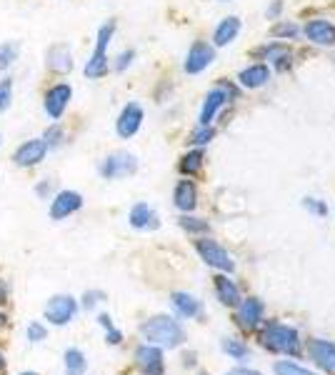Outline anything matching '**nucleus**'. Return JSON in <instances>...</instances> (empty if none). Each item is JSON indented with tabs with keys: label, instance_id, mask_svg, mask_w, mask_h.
Instances as JSON below:
<instances>
[{
	"label": "nucleus",
	"instance_id": "f257e3e1",
	"mask_svg": "<svg viewBox=\"0 0 335 375\" xmlns=\"http://www.w3.org/2000/svg\"><path fill=\"white\" fill-rule=\"evenodd\" d=\"M140 335L150 345H158V348H168V350L186 343V330L171 315H153L150 320H145L140 325Z\"/></svg>",
	"mask_w": 335,
	"mask_h": 375
},
{
	"label": "nucleus",
	"instance_id": "f03ea898",
	"mask_svg": "<svg viewBox=\"0 0 335 375\" xmlns=\"http://www.w3.org/2000/svg\"><path fill=\"white\" fill-rule=\"evenodd\" d=\"M263 348L273 350V353L290 355L298 358L300 355V335L293 325H283V323H268L261 333Z\"/></svg>",
	"mask_w": 335,
	"mask_h": 375
},
{
	"label": "nucleus",
	"instance_id": "7ed1b4c3",
	"mask_svg": "<svg viewBox=\"0 0 335 375\" xmlns=\"http://www.w3.org/2000/svg\"><path fill=\"white\" fill-rule=\"evenodd\" d=\"M113 33H115V21H108L106 26L98 30V43H96V50H93L91 60L86 65V75L91 80L103 78L108 73V45L113 40Z\"/></svg>",
	"mask_w": 335,
	"mask_h": 375
},
{
	"label": "nucleus",
	"instance_id": "20e7f679",
	"mask_svg": "<svg viewBox=\"0 0 335 375\" xmlns=\"http://www.w3.org/2000/svg\"><path fill=\"white\" fill-rule=\"evenodd\" d=\"M138 170V160H135L133 153L128 150H118V153H110L106 160L101 163V175L108 180H120L128 178Z\"/></svg>",
	"mask_w": 335,
	"mask_h": 375
},
{
	"label": "nucleus",
	"instance_id": "39448f33",
	"mask_svg": "<svg viewBox=\"0 0 335 375\" xmlns=\"http://www.w3.org/2000/svg\"><path fill=\"white\" fill-rule=\"evenodd\" d=\"M195 250L203 258V263L210 265V268H218V270H223V273H233L235 270V263L228 255V250L220 248L215 240H208V238L195 240Z\"/></svg>",
	"mask_w": 335,
	"mask_h": 375
},
{
	"label": "nucleus",
	"instance_id": "423d86ee",
	"mask_svg": "<svg viewBox=\"0 0 335 375\" xmlns=\"http://www.w3.org/2000/svg\"><path fill=\"white\" fill-rule=\"evenodd\" d=\"M78 313V301L73 296H53L45 306V320L50 325H68Z\"/></svg>",
	"mask_w": 335,
	"mask_h": 375
},
{
	"label": "nucleus",
	"instance_id": "0eeeda50",
	"mask_svg": "<svg viewBox=\"0 0 335 375\" xmlns=\"http://www.w3.org/2000/svg\"><path fill=\"white\" fill-rule=\"evenodd\" d=\"M135 365L143 375H163L165 373V360H163V348L158 345H138L135 350Z\"/></svg>",
	"mask_w": 335,
	"mask_h": 375
},
{
	"label": "nucleus",
	"instance_id": "6e6552de",
	"mask_svg": "<svg viewBox=\"0 0 335 375\" xmlns=\"http://www.w3.org/2000/svg\"><path fill=\"white\" fill-rule=\"evenodd\" d=\"M48 150L50 148L43 138H33V140H25L21 148H16V153H13V163H16L18 168H33V165H38L45 158Z\"/></svg>",
	"mask_w": 335,
	"mask_h": 375
},
{
	"label": "nucleus",
	"instance_id": "1a4fd4ad",
	"mask_svg": "<svg viewBox=\"0 0 335 375\" xmlns=\"http://www.w3.org/2000/svg\"><path fill=\"white\" fill-rule=\"evenodd\" d=\"M70 98H73V90H70V85L68 83H55L53 88L45 93V101H43L45 113H48L53 121H60V118H63V113L68 111Z\"/></svg>",
	"mask_w": 335,
	"mask_h": 375
},
{
	"label": "nucleus",
	"instance_id": "9d476101",
	"mask_svg": "<svg viewBox=\"0 0 335 375\" xmlns=\"http://www.w3.org/2000/svg\"><path fill=\"white\" fill-rule=\"evenodd\" d=\"M308 353L323 373L335 375V343L323 338H313L308 340Z\"/></svg>",
	"mask_w": 335,
	"mask_h": 375
},
{
	"label": "nucleus",
	"instance_id": "9b49d317",
	"mask_svg": "<svg viewBox=\"0 0 335 375\" xmlns=\"http://www.w3.org/2000/svg\"><path fill=\"white\" fill-rule=\"evenodd\" d=\"M83 208V196L75 191H60L58 196L53 198L50 203V218L53 220H65L70 218L73 213H78Z\"/></svg>",
	"mask_w": 335,
	"mask_h": 375
},
{
	"label": "nucleus",
	"instance_id": "f8f14e48",
	"mask_svg": "<svg viewBox=\"0 0 335 375\" xmlns=\"http://www.w3.org/2000/svg\"><path fill=\"white\" fill-rule=\"evenodd\" d=\"M215 60V50L213 45H208V43L198 40L193 43V48L188 50V58H186V73L188 75H198L208 68V65Z\"/></svg>",
	"mask_w": 335,
	"mask_h": 375
},
{
	"label": "nucleus",
	"instance_id": "ddd939ff",
	"mask_svg": "<svg viewBox=\"0 0 335 375\" xmlns=\"http://www.w3.org/2000/svg\"><path fill=\"white\" fill-rule=\"evenodd\" d=\"M140 125H143V108L138 103H128L120 111V116H118V123H115L118 135L128 140V138H133L140 130Z\"/></svg>",
	"mask_w": 335,
	"mask_h": 375
},
{
	"label": "nucleus",
	"instance_id": "4468645a",
	"mask_svg": "<svg viewBox=\"0 0 335 375\" xmlns=\"http://www.w3.org/2000/svg\"><path fill=\"white\" fill-rule=\"evenodd\" d=\"M235 308H238V315L235 318H238V323L245 330H253L263 320V313H266V308H263V303L258 298H245Z\"/></svg>",
	"mask_w": 335,
	"mask_h": 375
},
{
	"label": "nucleus",
	"instance_id": "2eb2a0df",
	"mask_svg": "<svg viewBox=\"0 0 335 375\" xmlns=\"http://www.w3.org/2000/svg\"><path fill=\"white\" fill-rule=\"evenodd\" d=\"M45 60H48V68L53 70V73L65 75L73 70V55H70V48L65 45V43L53 45V48L48 50V55H45Z\"/></svg>",
	"mask_w": 335,
	"mask_h": 375
},
{
	"label": "nucleus",
	"instance_id": "dca6fc26",
	"mask_svg": "<svg viewBox=\"0 0 335 375\" xmlns=\"http://www.w3.org/2000/svg\"><path fill=\"white\" fill-rule=\"evenodd\" d=\"M173 201H176V208L183 213H191L195 211L198 206V191H195V183L193 180H181L176 185V193H173Z\"/></svg>",
	"mask_w": 335,
	"mask_h": 375
},
{
	"label": "nucleus",
	"instance_id": "f3484780",
	"mask_svg": "<svg viewBox=\"0 0 335 375\" xmlns=\"http://www.w3.org/2000/svg\"><path fill=\"white\" fill-rule=\"evenodd\" d=\"M213 283H215V296H218V301L223 303V306L235 308L240 301H243V298H240L238 286H235L228 275H215Z\"/></svg>",
	"mask_w": 335,
	"mask_h": 375
},
{
	"label": "nucleus",
	"instance_id": "a211bd4d",
	"mask_svg": "<svg viewBox=\"0 0 335 375\" xmlns=\"http://www.w3.org/2000/svg\"><path fill=\"white\" fill-rule=\"evenodd\" d=\"M173 308H176V313L181 318H200L203 315V306L200 301H198L195 296H191V293H173Z\"/></svg>",
	"mask_w": 335,
	"mask_h": 375
},
{
	"label": "nucleus",
	"instance_id": "6ab92c4d",
	"mask_svg": "<svg viewBox=\"0 0 335 375\" xmlns=\"http://www.w3.org/2000/svg\"><path fill=\"white\" fill-rule=\"evenodd\" d=\"M128 220H130V225H133L135 230H145V228H158V216H155V211L148 206V203H135V206L130 208Z\"/></svg>",
	"mask_w": 335,
	"mask_h": 375
},
{
	"label": "nucleus",
	"instance_id": "aec40b11",
	"mask_svg": "<svg viewBox=\"0 0 335 375\" xmlns=\"http://www.w3.org/2000/svg\"><path fill=\"white\" fill-rule=\"evenodd\" d=\"M305 35L318 45H335V26L328 21H310L305 26Z\"/></svg>",
	"mask_w": 335,
	"mask_h": 375
},
{
	"label": "nucleus",
	"instance_id": "412c9836",
	"mask_svg": "<svg viewBox=\"0 0 335 375\" xmlns=\"http://www.w3.org/2000/svg\"><path fill=\"white\" fill-rule=\"evenodd\" d=\"M228 101V93L220 88L210 90L205 98V103H203V111H200V125H210V121L215 118V113H218V108L223 106V103Z\"/></svg>",
	"mask_w": 335,
	"mask_h": 375
},
{
	"label": "nucleus",
	"instance_id": "4be33fe9",
	"mask_svg": "<svg viewBox=\"0 0 335 375\" xmlns=\"http://www.w3.org/2000/svg\"><path fill=\"white\" fill-rule=\"evenodd\" d=\"M268 78H271V70H268V65H250V68L240 70L238 80L243 88H261V85L268 83Z\"/></svg>",
	"mask_w": 335,
	"mask_h": 375
},
{
	"label": "nucleus",
	"instance_id": "5701e85b",
	"mask_svg": "<svg viewBox=\"0 0 335 375\" xmlns=\"http://www.w3.org/2000/svg\"><path fill=\"white\" fill-rule=\"evenodd\" d=\"M238 33H240V21L235 16H230V18H225L223 23H220L218 28H215V35H213V40H215V45H228V43H233L235 38H238Z\"/></svg>",
	"mask_w": 335,
	"mask_h": 375
},
{
	"label": "nucleus",
	"instance_id": "b1692460",
	"mask_svg": "<svg viewBox=\"0 0 335 375\" xmlns=\"http://www.w3.org/2000/svg\"><path fill=\"white\" fill-rule=\"evenodd\" d=\"M63 358H65V368H68L70 375H83V370L88 368L86 355H83V350H78V348H68Z\"/></svg>",
	"mask_w": 335,
	"mask_h": 375
},
{
	"label": "nucleus",
	"instance_id": "393cba45",
	"mask_svg": "<svg viewBox=\"0 0 335 375\" xmlns=\"http://www.w3.org/2000/svg\"><path fill=\"white\" fill-rule=\"evenodd\" d=\"M18 53H21V43L11 40L0 45V70H8L13 63L18 60Z\"/></svg>",
	"mask_w": 335,
	"mask_h": 375
},
{
	"label": "nucleus",
	"instance_id": "a878e982",
	"mask_svg": "<svg viewBox=\"0 0 335 375\" xmlns=\"http://www.w3.org/2000/svg\"><path fill=\"white\" fill-rule=\"evenodd\" d=\"M178 168H181V173H186V175H195L198 170L203 168V150H191L188 155H183Z\"/></svg>",
	"mask_w": 335,
	"mask_h": 375
},
{
	"label": "nucleus",
	"instance_id": "bb28decb",
	"mask_svg": "<svg viewBox=\"0 0 335 375\" xmlns=\"http://www.w3.org/2000/svg\"><path fill=\"white\" fill-rule=\"evenodd\" d=\"M220 348H223L233 360H245V358H248V345H243L240 340H235V338H223V340H220Z\"/></svg>",
	"mask_w": 335,
	"mask_h": 375
},
{
	"label": "nucleus",
	"instance_id": "cd10ccee",
	"mask_svg": "<svg viewBox=\"0 0 335 375\" xmlns=\"http://www.w3.org/2000/svg\"><path fill=\"white\" fill-rule=\"evenodd\" d=\"M273 370H276V375H315V373H310L308 368H303V365L293 363V360H278V363L273 365Z\"/></svg>",
	"mask_w": 335,
	"mask_h": 375
},
{
	"label": "nucleus",
	"instance_id": "c85d7f7f",
	"mask_svg": "<svg viewBox=\"0 0 335 375\" xmlns=\"http://www.w3.org/2000/svg\"><path fill=\"white\" fill-rule=\"evenodd\" d=\"M181 228L188 233H208L210 230V225H208V220H200V218H193V216H183L181 220Z\"/></svg>",
	"mask_w": 335,
	"mask_h": 375
},
{
	"label": "nucleus",
	"instance_id": "c756f323",
	"mask_svg": "<svg viewBox=\"0 0 335 375\" xmlns=\"http://www.w3.org/2000/svg\"><path fill=\"white\" fill-rule=\"evenodd\" d=\"M13 103V78L0 80V113H6Z\"/></svg>",
	"mask_w": 335,
	"mask_h": 375
},
{
	"label": "nucleus",
	"instance_id": "7c9ffc66",
	"mask_svg": "<svg viewBox=\"0 0 335 375\" xmlns=\"http://www.w3.org/2000/svg\"><path fill=\"white\" fill-rule=\"evenodd\" d=\"M63 138H65L63 128H60L58 123H55V125H50L48 130H45L43 140L48 143V148H60V145H63Z\"/></svg>",
	"mask_w": 335,
	"mask_h": 375
},
{
	"label": "nucleus",
	"instance_id": "2f4dec72",
	"mask_svg": "<svg viewBox=\"0 0 335 375\" xmlns=\"http://www.w3.org/2000/svg\"><path fill=\"white\" fill-rule=\"evenodd\" d=\"M45 338H48V330H45V325H43V323L33 320L30 325H28V340H30V343H43Z\"/></svg>",
	"mask_w": 335,
	"mask_h": 375
},
{
	"label": "nucleus",
	"instance_id": "473e14b6",
	"mask_svg": "<svg viewBox=\"0 0 335 375\" xmlns=\"http://www.w3.org/2000/svg\"><path fill=\"white\" fill-rule=\"evenodd\" d=\"M215 138V130L210 125H200V130H195L191 135V143L193 145H208L210 140Z\"/></svg>",
	"mask_w": 335,
	"mask_h": 375
},
{
	"label": "nucleus",
	"instance_id": "72a5a7b5",
	"mask_svg": "<svg viewBox=\"0 0 335 375\" xmlns=\"http://www.w3.org/2000/svg\"><path fill=\"white\" fill-rule=\"evenodd\" d=\"M303 208L310 213H315L318 218H325L328 216V206H325L323 201H318V198H303Z\"/></svg>",
	"mask_w": 335,
	"mask_h": 375
},
{
	"label": "nucleus",
	"instance_id": "f704fd0d",
	"mask_svg": "<svg viewBox=\"0 0 335 375\" xmlns=\"http://www.w3.org/2000/svg\"><path fill=\"white\" fill-rule=\"evenodd\" d=\"M273 35L276 38H295L298 35V26H295V23H278V26L273 28Z\"/></svg>",
	"mask_w": 335,
	"mask_h": 375
},
{
	"label": "nucleus",
	"instance_id": "c9c22d12",
	"mask_svg": "<svg viewBox=\"0 0 335 375\" xmlns=\"http://www.w3.org/2000/svg\"><path fill=\"white\" fill-rule=\"evenodd\" d=\"M133 58H135L133 50H125V53L118 55V60H115V70H118V73H123V70L128 68V65L133 63Z\"/></svg>",
	"mask_w": 335,
	"mask_h": 375
},
{
	"label": "nucleus",
	"instance_id": "e433bc0d",
	"mask_svg": "<svg viewBox=\"0 0 335 375\" xmlns=\"http://www.w3.org/2000/svg\"><path fill=\"white\" fill-rule=\"evenodd\" d=\"M98 301H103V293L101 291H88L86 296H83V308L91 310V308H96Z\"/></svg>",
	"mask_w": 335,
	"mask_h": 375
},
{
	"label": "nucleus",
	"instance_id": "4c0bfd02",
	"mask_svg": "<svg viewBox=\"0 0 335 375\" xmlns=\"http://www.w3.org/2000/svg\"><path fill=\"white\" fill-rule=\"evenodd\" d=\"M106 340H108V345H118L123 340V333L118 328H110V330H106Z\"/></svg>",
	"mask_w": 335,
	"mask_h": 375
},
{
	"label": "nucleus",
	"instance_id": "58836bf2",
	"mask_svg": "<svg viewBox=\"0 0 335 375\" xmlns=\"http://www.w3.org/2000/svg\"><path fill=\"white\" fill-rule=\"evenodd\" d=\"M50 191H53V183H50V180H45V183H40V185L35 188V193H38L40 198H48Z\"/></svg>",
	"mask_w": 335,
	"mask_h": 375
},
{
	"label": "nucleus",
	"instance_id": "ea45409f",
	"mask_svg": "<svg viewBox=\"0 0 335 375\" xmlns=\"http://www.w3.org/2000/svg\"><path fill=\"white\" fill-rule=\"evenodd\" d=\"M225 375H263V373H258V370H253V368H233Z\"/></svg>",
	"mask_w": 335,
	"mask_h": 375
},
{
	"label": "nucleus",
	"instance_id": "a19ab883",
	"mask_svg": "<svg viewBox=\"0 0 335 375\" xmlns=\"http://www.w3.org/2000/svg\"><path fill=\"white\" fill-rule=\"evenodd\" d=\"M98 323H101L106 330H110V328H113V320H110V315H108V313H101V315H98Z\"/></svg>",
	"mask_w": 335,
	"mask_h": 375
},
{
	"label": "nucleus",
	"instance_id": "79ce46f5",
	"mask_svg": "<svg viewBox=\"0 0 335 375\" xmlns=\"http://www.w3.org/2000/svg\"><path fill=\"white\" fill-rule=\"evenodd\" d=\"M6 298H8V283L0 280V303H6Z\"/></svg>",
	"mask_w": 335,
	"mask_h": 375
},
{
	"label": "nucleus",
	"instance_id": "37998d69",
	"mask_svg": "<svg viewBox=\"0 0 335 375\" xmlns=\"http://www.w3.org/2000/svg\"><path fill=\"white\" fill-rule=\"evenodd\" d=\"M280 8H283V3H280V0H276V3H273V8H271V11H268V16H278V13H280Z\"/></svg>",
	"mask_w": 335,
	"mask_h": 375
},
{
	"label": "nucleus",
	"instance_id": "c03bdc74",
	"mask_svg": "<svg viewBox=\"0 0 335 375\" xmlns=\"http://www.w3.org/2000/svg\"><path fill=\"white\" fill-rule=\"evenodd\" d=\"M3 370H6V355L0 353V373H3Z\"/></svg>",
	"mask_w": 335,
	"mask_h": 375
},
{
	"label": "nucleus",
	"instance_id": "a18cd8bd",
	"mask_svg": "<svg viewBox=\"0 0 335 375\" xmlns=\"http://www.w3.org/2000/svg\"><path fill=\"white\" fill-rule=\"evenodd\" d=\"M6 325V315H3V313H0V328Z\"/></svg>",
	"mask_w": 335,
	"mask_h": 375
},
{
	"label": "nucleus",
	"instance_id": "49530a36",
	"mask_svg": "<svg viewBox=\"0 0 335 375\" xmlns=\"http://www.w3.org/2000/svg\"><path fill=\"white\" fill-rule=\"evenodd\" d=\"M21 375H38V373H30V370H28V373H21Z\"/></svg>",
	"mask_w": 335,
	"mask_h": 375
},
{
	"label": "nucleus",
	"instance_id": "de8ad7c7",
	"mask_svg": "<svg viewBox=\"0 0 335 375\" xmlns=\"http://www.w3.org/2000/svg\"><path fill=\"white\" fill-rule=\"evenodd\" d=\"M200 375H208V373H200Z\"/></svg>",
	"mask_w": 335,
	"mask_h": 375
}]
</instances>
